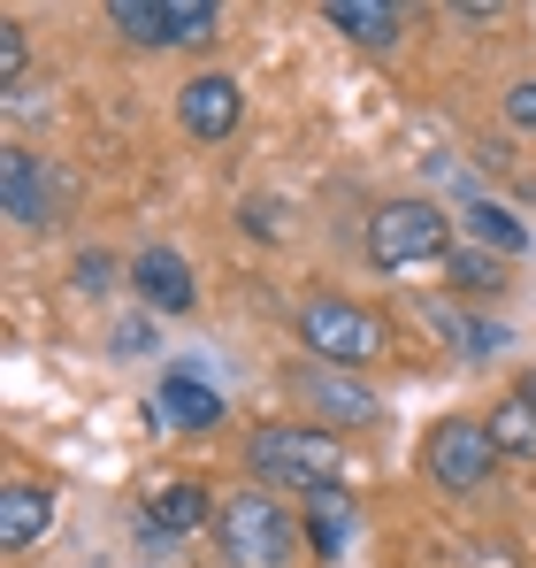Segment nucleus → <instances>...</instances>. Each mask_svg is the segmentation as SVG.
Wrapping results in <instances>:
<instances>
[{
  "label": "nucleus",
  "mask_w": 536,
  "mask_h": 568,
  "mask_svg": "<svg viewBox=\"0 0 536 568\" xmlns=\"http://www.w3.org/2000/svg\"><path fill=\"white\" fill-rule=\"evenodd\" d=\"M299 399H315L330 423H375V415H383V399H375L368 384H353L346 369H322V362L299 369Z\"/></svg>",
  "instance_id": "9"
},
{
  "label": "nucleus",
  "mask_w": 536,
  "mask_h": 568,
  "mask_svg": "<svg viewBox=\"0 0 536 568\" xmlns=\"http://www.w3.org/2000/svg\"><path fill=\"white\" fill-rule=\"evenodd\" d=\"M353 47H391L399 31H406V8H391V0H330L322 8Z\"/></svg>",
  "instance_id": "12"
},
{
  "label": "nucleus",
  "mask_w": 536,
  "mask_h": 568,
  "mask_svg": "<svg viewBox=\"0 0 536 568\" xmlns=\"http://www.w3.org/2000/svg\"><path fill=\"white\" fill-rule=\"evenodd\" d=\"M452 254V223L430 200H383L368 215V262L375 270H414V262H445Z\"/></svg>",
  "instance_id": "3"
},
{
  "label": "nucleus",
  "mask_w": 536,
  "mask_h": 568,
  "mask_svg": "<svg viewBox=\"0 0 536 568\" xmlns=\"http://www.w3.org/2000/svg\"><path fill=\"white\" fill-rule=\"evenodd\" d=\"M215 530H223V554L238 568H291V546H299L291 515L268 491H230L223 515H215Z\"/></svg>",
  "instance_id": "4"
},
{
  "label": "nucleus",
  "mask_w": 536,
  "mask_h": 568,
  "mask_svg": "<svg viewBox=\"0 0 536 568\" xmlns=\"http://www.w3.org/2000/svg\"><path fill=\"white\" fill-rule=\"evenodd\" d=\"M467 239L483 246V254H498V262H514V254H529V231L506 215V207H491V200H475L467 207Z\"/></svg>",
  "instance_id": "17"
},
{
  "label": "nucleus",
  "mask_w": 536,
  "mask_h": 568,
  "mask_svg": "<svg viewBox=\"0 0 536 568\" xmlns=\"http://www.w3.org/2000/svg\"><path fill=\"white\" fill-rule=\"evenodd\" d=\"M199 523H207V491H199L192 476H184V484H162V491L146 499V530H154V538H192Z\"/></svg>",
  "instance_id": "13"
},
{
  "label": "nucleus",
  "mask_w": 536,
  "mask_h": 568,
  "mask_svg": "<svg viewBox=\"0 0 536 568\" xmlns=\"http://www.w3.org/2000/svg\"><path fill=\"white\" fill-rule=\"evenodd\" d=\"M78 284H85V292H107V284H115V262H107V254H78Z\"/></svg>",
  "instance_id": "21"
},
{
  "label": "nucleus",
  "mask_w": 536,
  "mask_h": 568,
  "mask_svg": "<svg viewBox=\"0 0 536 568\" xmlns=\"http://www.w3.org/2000/svg\"><path fill=\"white\" fill-rule=\"evenodd\" d=\"M445 277H452V292H498V284H506V262L483 254V246H452Z\"/></svg>",
  "instance_id": "18"
},
{
  "label": "nucleus",
  "mask_w": 536,
  "mask_h": 568,
  "mask_svg": "<svg viewBox=\"0 0 536 568\" xmlns=\"http://www.w3.org/2000/svg\"><path fill=\"white\" fill-rule=\"evenodd\" d=\"M169 430H215L223 423V399H215V384L192 377V369H169L162 377V407H154Z\"/></svg>",
  "instance_id": "11"
},
{
  "label": "nucleus",
  "mask_w": 536,
  "mask_h": 568,
  "mask_svg": "<svg viewBox=\"0 0 536 568\" xmlns=\"http://www.w3.org/2000/svg\"><path fill=\"white\" fill-rule=\"evenodd\" d=\"M422 462H430V476H437L445 491H475L483 476L498 469V446H491V430H483L475 415H445V423L430 430Z\"/></svg>",
  "instance_id": "6"
},
{
  "label": "nucleus",
  "mask_w": 536,
  "mask_h": 568,
  "mask_svg": "<svg viewBox=\"0 0 536 568\" xmlns=\"http://www.w3.org/2000/svg\"><path fill=\"white\" fill-rule=\"evenodd\" d=\"M177 115H184V131L192 139H230L238 131V115H246V93H238V78H223V70H207V78H192L177 93Z\"/></svg>",
  "instance_id": "7"
},
{
  "label": "nucleus",
  "mask_w": 536,
  "mask_h": 568,
  "mask_svg": "<svg viewBox=\"0 0 536 568\" xmlns=\"http://www.w3.org/2000/svg\"><path fill=\"white\" fill-rule=\"evenodd\" d=\"M483 430H491V446H498V462H536V407L514 392V399H498L491 415H483Z\"/></svg>",
  "instance_id": "15"
},
{
  "label": "nucleus",
  "mask_w": 536,
  "mask_h": 568,
  "mask_svg": "<svg viewBox=\"0 0 536 568\" xmlns=\"http://www.w3.org/2000/svg\"><path fill=\"white\" fill-rule=\"evenodd\" d=\"M299 346H307L322 369H360V362L383 354V315L338 300V292H315V300L299 307Z\"/></svg>",
  "instance_id": "2"
},
{
  "label": "nucleus",
  "mask_w": 536,
  "mask_h": 568,
  "mask_svg": "<svg viewBox=\"0 0 536 568\" xmlns=\"http://www.w3.org/2000/svg\"><path fill=\"white\" fill-rule=\"evenodd\" d=\"M353 499H346V491H315V499H307V538H315V554H322V561H338V554H346V538H353Z\"/></svg>",
  "instance_id": "16"
},
{
  "label": "nucleus",
  "mask_w": 536,
  "mask_h": 568,
  "mask_svg": "<svg viewBox=\"0 0 536 568\" xmlns=\"http://www.w3.org/2000/svg\"><path fill=\"white\" fill-rule=\"evenodd\" d=\"M0 207L16 215V223H47L54 215V192H47V170L23 154V146H8L0 154Z\"/></svg>",
  "instance_id": "10"
},
{
  "label": "nucleus",
  "mask_w": 536,
  "mask_h": 568,
  "mask_svg": "<svg viewBox=\"0 0 536 568\" xmlns=\"http://www.w3.org/2000/svg\"><path fill=\"white\" fill-rule=\"evenodd\" d=\"M47 523H54V491L47 484H8L0 491V538L8 546H31Z\"/></svg>",
  "instance_id": "14"
},
{
  "label": "nucleus",
  "mask_w": 536,
  "mask_h": 568,
  "mask_svg": "<svg viewBox=\"0 0 536 568\" xmlns=\"http://www.w3.org/2000/svg\"><path fill=\"white\" fill-rule=\"evenodd\" d=\"M131 284H138V300H146V307H162V315H192V300H199L192 270H184L169 246H146V254L131 262Z\"/></svg>",
  "instance_id": "8"
},
{
  "label": "nucleus",
  "mask_w": 536,
  "mask_h": 568,
  "mask_svg": "<svg viewBox=\"0 0 536 568\" xmlns=\"http://www.w3.org/2000/svg\"><path fill=\"white\" fill-rule=\"evenodd\" d=\"M23 62H31L23 23H0V93H16V85H23Z\"/></svg>",
  "instance_id": "19"
},
{
  "label": "nucleus",
  "mask_w": 536,
  "mask_h": 568,
  "mask_svg": "<svg viewBox=\"0 0 536 568\" xmlns=\"http://www.w3.org/2000/svg\"><path fill=\"white\" fill-rule=\"evenodd\" d=\"M246 462H254L261 484H284V491H299V499H315V491H346V446H338L330 430L261 423L254 446H246Z\"/></svg>",
  "instance_id": "1"
},
{
  "label": "nucleus",
  "mask_w": 536,
  "mask_h": 568,
  "mask_svg": "<svg viewBox=\"0 0 536 568\" xmlns=\"http://www.w3.org/2000/svg\"><path fill=\"white\" fill-rule=\"evenodd\" d=\"M506 123H522V131H536V78H522V85L506 93Z\"/></svg>",
  "instance_id": "20"
},
{
  "label": "nucleus",
  "mask_w": 536,
  "mask_h": 568,
  "mask_svg": "<svg viewBox=\"0 0 536 568\" xmlns=\"http://www.w3.org/2000/svg\"><path fill=\"white\" fill-rule=\"evenodd\" d=\"M107 23L138 47H199L215 39L223 8L215 0H107Z\"/></svg>",
  "instance_id": "5"
},
{
  "label": "nucleus",
  "mask_w": 536,
  "mask_h": 568,
  "mask_svg": "<svg viewBox=\"0 0 536 568\" xmlns=\"http://www.w3.org/2000/svg\"><path fill=\"white\" fill-rule=\"evenodd\" d=\"M522 399H529V407H536V377H522Z\"/></svg>",
  "instance_id": "22"
}]
</instances>
